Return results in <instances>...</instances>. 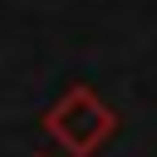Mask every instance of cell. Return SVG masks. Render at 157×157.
<instances>
[{
  "instance_id": "6da1fadb",
  "label": "cell",
  "mask_w": 157,
  "mask_h": 157,
  "mask_svg": "<svg viewBox=\"0 0 157 157\" xmlns=\"http://www.w3.org/2000/svg\"><path fill=\"white\" fill-rule=\"evenodd\" d=\"M44 132H49L69 157H93V152L118 132V113H113L88 83H74V88L59 93V103L44 113Z\"/></svg>"
},
{
  "instance_id": "7a4b0ae2",
  "label": "cell",
  "mask_w": 157,
  "mask_h": 157,
  "mask_svg": "<svg viewBox=\"0 0 157 157\" xmlns=\"http://www.w3.org/2000/svg\"><path fill=\"white\" fill-rule=\"evenodd\" d=\"M34 157H44V152H34Z\"/></svg>"
}]
</instances>
